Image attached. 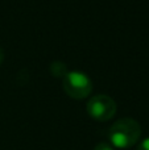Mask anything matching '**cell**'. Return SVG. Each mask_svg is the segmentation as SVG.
<instances>
[{
	"mask_svg": "<svg viewBox=\"0 0 149 150\" xmlns=\"http://www.w3.org/2000/svg\"><path fill=\"white\" fill-rule=\"evenodd\" d=\"M141 136V128L136 120L124 117L112 124L108 130V138L114 148L128 149L136 145Z\"/></svg>",
	"mask_w": 149,
	"mask_h": 150,
	"instance_id": "cell-1",
	"label": "cell"
},
{
	"mask_svg": "<svg viewBox=\"0 0 149 150\" xmlns=\"http://www.w3.org/2000/svg\"><path fill=\"white\" fill-rule=\"evenodd\" d=\"M63 90L73 99H84L91 93L92 82L84 73L67 71L63 75Z\"/></svg>",
	"mask_w": 149,
	"mask_h": 150,
	"instance_id": "cell-2",
	"label": "cell"
},
{
	"mask_svg": "<svg viewBox=\"0 0 149 150\" xmlns=\"http://www.w3.org/2000/svg\"><path fill=\"white\" fill-rule=\"evenodd\" d=\"M87 113L96 121H107L115 116L116 103L108 95L92 96L87 103Z\"/></svg>",
	"mask_w": 149,
	"mask_h": 150,
	"instance_id": "cell-3",
	"label": "cell"
},
{
	"mask_svg": "<svg viewBox=\"0 0 149 150\" xmlns=\"http://www.w3.org/2000/svg\"><path fill=\"white\" fill-rule=\"evenodd\" d=\"M50 70H52V73L54 74L55 76H63V75L67 73V71H66V66L63 65V63H60V62L52 63Z\"/></svg>",
	"mask_w": 149,
	"mask_h": 150,
	"instance_id": "cell-4",
	"label": "cell"
},
{
	"mask_svg": "<svg viewBox=\"0 0 149 150\" xmlns=\"http://www.w3.org/2000/svg\"><path fill=\"white\" fill-rule=\"evenodd\" d=\"M94 150H114V146L110 145V144H107V142H100L95 146Z\"/></svg>",
	"mask_w": 149,
	"mask_h": 150,
	"instance_id": "cell-5",
	"label": "cell"
},
{
	"mask_svg": "<svg viewBox=\"0 0 149 150\" xmlns=\"http://www.w3.org/2000/svg\"><path fill=\"white\" fill-rule=\"evenodd\" d=\"M137 150H149V137L145 138V140H143L139 144Z\"/></svg>",
	"mask_w": 149,
	"mask_h": 150,
	"instance_id": "cell-6",
	"label": "cell"
},
{
	"mask_svg": "<svg viewBox=\"0 0 149 150\" xmlns=\"http://www.w3.org/2000/svg\"><path fill=\"white\" fill-rule=\"evenodd\" d=\"M3 58H4V54H3V50L0 49V65H1V62H3Z\"/></svg>",
	"mask_w": 149,
	"mask_h": 150,
	"instance_id": "cell-7",
	"label": "cell"
}]
</instances>
